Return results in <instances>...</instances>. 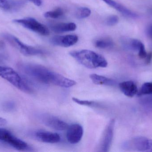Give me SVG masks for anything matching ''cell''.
I'll return each instance as SVG.
<instances>
[{
  "instance_id": "6da1fadb",
  "label": "cell",
  "mask_w": 152,
  "mask_h": 152,
  "mask_svg": "<svg viewBox=\"0 0 152 152\" xmlns=\"http://www.w3.org/2000/svg\"><path fill=\"white\" fill-rule=\"evenodd\" d=\"M18 67L29 77L43 84H52L64 88L72 87L77 84L75 80L39 64L20 63Z\"/></svg>"
},
{
  "instance_id": "7a4b0ae2",
  "label": "cell",
  "mask_w": 152,
  "mask_h": 152,
  "mask_svg": "<svg viewBox=\"0 0 152 152\" xmlns=\"http://www.w3.org/2000/svg\"><path fill=\"white\" fill-rule=\"evenodd\" d=\"M69 54L83 66L89 69L106 68L108 62L103 56L88 50L73 51Z\"/></svg>"
},
{
  "instance_id": "3957f363",
  "label": "cell",
  "mask_w": 152,
  "mask_h": 152,
  "mask_svg": "<svg viewBox=\"0 0 152 152\" xmlns=\"http://www.w3.org/2000/svg\"><path fill=\"white\" fill-rule=\"evenodd\" d=\"M0 77L20 91L27 93L33 92V89L12 68L0 66Z\"/></svg>"
},
{
  "instance_id": "277c9868",
  "label": "cell",
  "mask_w": 152,
  "mask_h": 152,
  "mask_svg": "<svg viewBox=\"0 0 152 152\" xmlns=\"http://www.w3.org/2000/svg\"><path fill=\"white\" fill-rule=\"evenodd\" d=\"M1 37L11 46L18 50L25 56H30L41 55L44 51L41 49L25 44L18 38L10 34L4 33L1 35Z\"/></svg>"
},
{
  "instance_id": "5b68a950",
  "label": "cell",
  "mask_w": 152,
  "mask_h": 152,
  "mask_svg": "<svg viewBox=\"0 0 152 152\" xmlns=\"http://www.w3.org/2000/svg\"><path fill=\"white\" fill-rule=\"evenodd\" d=\"M0 143L20 151H28L31 149L27 143L18 138L10 131L0 128Z\"/></svg>"
},
{
  "instance_id": "8992f818",
  "label": "cell",
  "mask_w": 152,
  "mask_h": 152,
  "mask_svg": "<svg viewBox=\"0 0 152 152\" xmlns=\"http://www.w3.org/2000/svg\"><path fill=\"white\" fill-rule=\"evenodd\" d=\"M13 22L18 24L23 27L43 36L49 35L50 31L47 27L32 18L17 19L13 20Z\"/></svg>"
},
{
  "instance_id": "52a82bcc",
  "label": "cell",
  "mask_w": 152,
  "mask_h": 152,
  "mask_svg": "<svg viewBox=\"0 0 152 152\" xmlns=\"http://www.w3.org/2000/svg\"><path fill=\"white\" fill-rule=\"evenodd\" d=\"M115 120L112 119L107 125L100 142V151L108 152L110 148L113 139Z\"/></svg>"
},
{
  "instance_id": "ba28073f",
  "label": "cell",
  "mask_w": 152,
  "mask_h": 152,
  "mask_svg": "<svg viewBox=\"0 0 152 152\" xmlns=\"http://www.w3.org/2000/svg\"><path fill=\"white\" fill-rule=\"evenodd\" d=\"M42 120L45 126L58 131L67 130L69 127L68 125L63 120L51 115H43Z\"/></svg>"
},
{
  "instance_id": "9c48e42d",
  "label": "cell",
  "mask_w": 152,
  "mask_h": 152,
  "mask_svg": "<svg viewBox=\"0 0 152 152\" xmlns=\"http://www.w3.org/2000/svg\"><path fill=\"white\" fill-rule=\"evenodd\" d=\"M83 135V128L79 124H73L69 126L67 129V140L71 144H76L79 142Z\"/></svg>"
},
{
  "instance_id": "30bf717a",
  "label": "cell",
  "mask_w": 152,
  "mask_h": 152,
  "mask_svg": "<svg viewBox=\"0 0 152 152\" xmlns=\"http://www.w3.org/2000/svg\"><path fill=\"white\" fill-rule=\"evenodd\" d=\"M78 40V37L75 35L65 36H56L51 39L52 44L58 46L68 47L75 44Z\"/></svg>"
},
{
  "instance_id": "8fae6325",
  "label": "cell",
  "mask_w": 152,
  "mask_h": 152,
  "mask_svg": "<svg viewBox=\"0 0 152 152\" xmlns=\"http://www.w3.org/2000/svg\"><path fill=\"white\" fill-rule=\"evenodd\" d=\"M133 148L141 152H152V140L142 137H137L132 140Z\"/></svg>"
},
{
  "instance_id": "7c38bea8",
  "label": "cell",
  "mask_w": 152,
  "mask_h": 152,
  "mask_svg": "<svg viewBox=\"0 0 152 152\" xmlns=\"http://www.w3.org/2000/svg\"><path fill=\"white\" fill-rule=\"evenodd\" d=\"M35 136L37 140L46 143H57L61 140V137L58 134L47 131H37L35 134Z\"/></svg>"
},
{
  "instance_id": "4fadbf2b",
  "label": "cell",
  "mask_w": 152,
  "mask_h": 152,
  "mask_svg": "<svg viewBox=\"0 0 152 152\" xmlns=\"http://www.w3.org/2000/svg\"><path fill=\"white\" fill-rule=\"evenodd\" d=\"M119 86L121 92L128 97H133L138 93L136 84L132 81L121 82L120 83Z\"/></svg>"
},
{
  "instance_id": "5bb4252c",
  "label": "cell",
  "mask_w": 152,
  "mask_h": 152,
  "mask_svg": "<svg viewBox=\"0 0 152 152\" xmlns=\"http://www.w3.org/2000/svg\"><path fill=\"white\" fill-rule=\"evenodd\" d=\"M50 28L55 33H61L69 32L76 30L77 26L75 24L70 23H53L50 25Z\"/></svg>"
},
{
  "instance_id": "9a60e30c",
  "label": "cell",
  "mask_w": 152,
  "mask_h": 152,
  "mask_svg": "<svg viewBox=\"0 0 152 152\" xmlns=\"http://www.w3.org/2000/svg\"><path fill=\"white\" fill-rule=\"evenodd\" d=\"M102 1L111 7H113V8L118 11L119 12L126 17L130 18H136L137 17V14L131 11L125 6L114 1L113 0H102Z\"/></svg>"
},
{
  "instance_id": "2e32d148",
  "label": "cell",
  "mask_w": 152,
  "mask_h": 152,
  "mask_svg": "<svg viewBox=\"0 0 152 152\" xmlns=\"http://www.w3.org/2000/svg\"><path fill=\"white\" fill-rule=\"evenodd\" d=\"M90 78L94 84L101 85L113 86L115 84V81L111 79L96 74L90 75Z\"/></svg>"
},
{
  "instance_id": "e0dca14e",
  "label": "cell",
  "mask_w": 152,
  "mask_h": 152,
  "mask_svg": "<svg viewBox=\"0 0 152 152\" xmlns=\"http://www.w3.org/2000/svg\"><path fill=\"white\" fill-rule=\"evenodd\" d=\"M95 46L100 49H107L110 48L113 46V41L108 37H103L96 40Z\"/></svg>"
},
{
  "instance_id": "ac0fdd59",
  "label": "cell",
  "mask_w": 152,
  "mask_h": 152,
  "mask_svg": "<svg viewBox=\"0 0 152 152\" xmlns=\"http://www.w3.org/2000/svg\"><path fill=\"white\" fill-rule=\"evenodd\" d=\"M124 42L126 47L133 51H138L140 46L142 44L141 41L136 39H125Z\"/></svg>"
},
{
  "instance_id": "d6986e66",
  "label": "cell",
  "mask_w": 152,
  "mask_h": 152,
  "mask_svg": "<svg viewBox=\"0 0 152 152\" xmlns=\"http://www.w3.org/2000/svg\"><path fill=\"white\" fill-rule=\"evenodd\" d=\"M137 94L138 96L152 94V82L144 84Z\"/></svg>"
},
{
  "instance_id": "ffe728a7",
  "label": "cell",
  "mask_w": 152,
  "mask_h": 152,
  "mask_svg": "<svg viewBox=\"0 0 152 152\" xmlns=\"http://www.w3.org/2000/svg\"><path fill=\"white\" fill-rule=\"evenodd\" d=\"M64 14V11L61 8H58L52 11L47 12L44 14L45 18L52 19H57L62 17Z\"/></svg>"
},
{
  "instance_id": "44dd1931",
  "label": "cell",
  "mask_w": 152,
  "mask_h": 152,
  "mask_svg": "<svg viewBox=\"0 0 152 152\" xmlns=\"http://www.w3.org/2000/svg\"><path fill=\"white\" fill-rule=\"evenodd\" d=\"M72 100L76 103L81 105H86L87 106H89L91 107H101L100 104L96 102L93 101H86V100H81L75 97H73Z\"/></svg>"
},
{
  "instance_id": "7402d4cb",
  "label": "cell",
  "mask_w": 152,
  "mask_h": 152,
  "mask_svg": "<svg viewBox=\"0 0 152 152\" xmlns=\"http://www.w3.org/2000/svg\"><path fill=\"white\" fill-rule=\"evenodd\" d=\"M91 10L87 7H80L76 11V16L77 18L83 19L88 18L91 14Z\"/></svg>"
},
{
  "instance_id": "603a6c76",
  "label": "cell",
  "mask_w": 152,
  "mask_h": 152,
  "mask_svg": "<svg viewBox=\"0 0 152 152\" xmlns=\"http://www.w3.org/2000/svg\"><path fill=\"white\" fill-rule=\"evenodd\" d=\"M1 107L2 109L4 111L10 112L15 109L16 104L14 102L12 101H7L2 104Z\"/></svg>"
},
{
  "instance_id": "cb8c5ba5",
  "label": "cell",
  "mask_w": 152,
  "mask_h": 152,
  "mask_svg": "<svg viewBox=\"0 0 152 152\" xmlns=\"http://www.w3.org/2000/svg\"><path fill=\"white\" fill-rule=\"evenodd\" d=\"M0 8L4 10L12 11V0H0Z\"/></svg>"
},
{
  "instance_id": "d4e9b609",
  "label": "cell",
  "mask_w": 152,
  "mask_h": 152,
  "mask_svg": "<svg viewBox=\"0 0 152 152\" xmlns=\"http://www.w3.org/2000/svg\"><path fill=\"white\" fill-rule=\"evenodd\" d=\"M119 18L116 15H111L109 16L106 20V23L109 26H113L118 22Z\"/></svg>"
},
{
  "instance_id": "484cf974",
  "label": "cell",
  "mask_w": 152,
  "mask_h": 152,
  "mask_svg": "<svg viewBox=\"0 0 152 152\" xmlns=\"http://www.w3.org/2000/svg\"><path fill=\"white\" fill-rule=\"evenodd\" d=\"M147 53L145 51V47L143 44H142L140 46L138 51V56L141 59H145L147 56Z\"/></svg>"
},
{
  "instance_id": "4316f807",
  "label": "cell",
  "mask_w": 152,
  "mask_h": 152,
  "mask_svg": "<svg viewBox=\"0 0 152 152\" xmlns=\"http://www.w3.org/2000/svg\"><path fill=\"white\" fill-rule=\"evenodd\" d=\"M149 96H147L145 98H143V100L142 102H143L145 104L150 105L152 107V94L149 95Z\"/></svg>"
},
{
  "instance_id": "83f0119b",
  "label": "cell",
  "mask_w": 152,
  "mask_h": 152,
  "mask_svg": "<svg viewBox=\"0 0 152 152\" xmlns=\"http://www.w3.org/2000/svg\"><path fill=\"white\" fill-rule=\"evenodd\" d=\"M37 6H40L42 4V0H28Z\"/></svg>"
},
{
  "instance_id": "f1b7e54d",
  "label": "cell",
  "mask_w": 152,
  "mask_h": 152,
  "mask_svg": "<svg viewBox=\"0 0 152 152\" xmlns=\"http://www.w3.org/2000/svg\"><path fill=\"white\" fill-rule=\"evenodd\" d=\"M152 59V53L150 52L147 54V56L145 59H146V62L147 63H150Z\"/></svg>"
},
{
  "instance_id": "f546056e",
  "label": "cell",
  "mask_w": 152,
  "mask_h": 152,
  "mask_svg": "<svg viewBox=\"0 0 152 152\" xmlns=\"http://www.w3.org/2000/svg\"><path fill=\"white\" fill-rule=\"evenodd\" d=\"M7 121L5 119L0 117V126H5L7 124Z\"/></svg>"
},
{
  "instance_id": "4dcf8cb0",
  "label": "cell",
  "mask_w": 152,
  "mask_h": 152,
  "mask_svg": "<svg viewBox=\"0 0 152 152\" xmlns=\"http://www.w3.org/2000/svg\"><path fill=\"white\" fill-rule=\"evenodd\" d=\"M147 34L150 37V38L152 39V25L149 27V28L147 29Z\"/></svg>"
},
{
  "instance_id": "1f68e13d",
  "label": "cell",
  "mask_w": 152,
  "mask_h": 152,
  "mask_svg": "<svg viewBox=\"0 0 152 152\" xmlns=\"http://www.w3.org/2000/svg\"><path fill=\"white\" fill-rule=\"evenodd\" d=\"M7 57L6 55H4L3 54L0 53V62H2L6 59Z\"/></svg>"
}]
</instances>
